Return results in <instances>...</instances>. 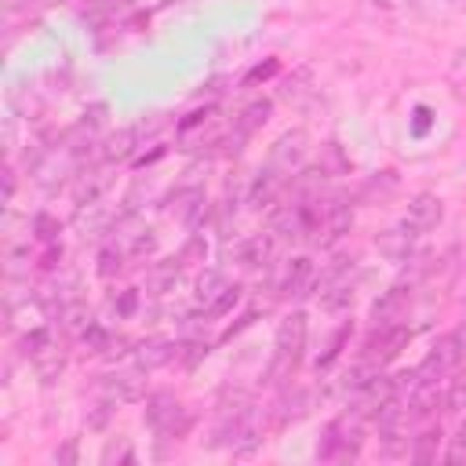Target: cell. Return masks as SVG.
I'll use <instances>...</instances> for the list:
<instances>
[{"instance_id": "obj_12", "label": "cell", "mask_w": 466, "mask_h": 466, "mask_svg": "<svg viewBox=\"0 0 466 466\" xmlns=\"http://www.w3.org/2000/svg\"><path fill=\"white\" fill-rule=\"evenodd\" d=\"M317 284V266L309 255H295L288 266H284V277H280V295L284 299H302L309 295Z\"/></svg>"}, {"instance_id": "obj_16", "label": "cell", "mask_w": 466, "mask_h": 466, "mask_svg": "<svg viewBox=\"0 0 466 466\" xmlns=\"http://www.w3.org/2000/svg\"><path fill=\"white\" fill-rule=\"evenodd\" d=\"M273 251H277V237L273 233H255V237L237 244V262L244 269H266L273 262Z\"/></svg>"}, {"instance_id": "obj_22", "label": "cell", "mask_w": 466, "mask_h": 466, "mask_svg": "<svg viewBox=\"0 0 466 466\" xmlns=\"http://www.w3.org/2000/svg\"><path fill=\"white\" fill-rule=\"evenodd\" d=\"M317 295H320V309H328V313H342V309L353 306V280H350V277H346V280H335V284L320 288Z\"/></svg>"}, {"instance_id": "obj_31", "label": "cell", "mask_w": 466, "mask_h": 466, "mask_svg": "<svg viewBox=\"0 0 466 466\" xmlns=\"http://www.w3.org/2000/svg\"><path fill=\"white\" fill-rule=\"evenodd\" d=\"M113 309H116V317H131L135 309H138V291L131 288V291H120L116 299H113Z\"/></svg>"}, {"instance_id": "obj_24", "label": "cell", "mask_w": 466, "mask_h": 466, "mask_svg": "<svg viewBox=\"0 0 466 466\" xmlns=\"http://www.w3.org/2000/svg\"><path fill=\"white\" fill-rule=\"evenodd\" d=\"M226 288H229V280H226L218 269H208V273L197 280V306H200V309H208V306H211Z\"/></svg>"}, {"instance_id": "obj_28", "label": "cell", "mask_w": 466, "mask_h": 466, "mask_svg": "<svg viewBox=\"0 0 466 466\" xmlns=\"http://www.w3.org/2000/svg\"><path fill=\"white\" fill-rule=\"evenodd\" d=\"M237 302H240V288H237V284H229V288H226V291H222V295H218V299H215V302H211L204 313L215 320V317H226V313L237 306Z\"/></svg>"}, {"instance_id": "obj_1", "label": "cell", "mask_w": 466, "mask_h": 466, "mask_svg": "<svg viewBox=\"0 0 466 466\" xmlns=\"http://www.w3.org/2000/svg\"><path fill=\"white\" fill-rule=\"evenodd\" d=\"M306 339H309V317L302 309H291L273 335V360L266 368V382H284L295 375V368L302 364L306 353Z\"/></svg>"}, {"instance_id": "obj_25", "label": "cell", "mask_w": 466, "mask_h": 466, "mask_svg": "<svg viewBox=\"0 0 466 466\" xmlns=\"http://www.w3.org/2000/svg\"><path fill=\"white\" fill-rule=\"evenodd\" d=\"M124 258H127V255H124V248H120V244H113V240H109V244H102V251H98V277L113 280V277L124 269Z\"/></svg>"}, {"instance_id": "obj_32", "label": "cell", "mask_w": 466, "mask_h": 466, "mask_svg": "<svg viewBox=\"0 0 466 466\" xmlns=\"http://www.w3.org/2000/svg\"><path fill=\"white\" fill-rule=\"evenodd\" d=\"M444 459H448V462H455V466H459V462H466V433H462V430L451 437V444H448V455H444Z\"/></svg>"}, {"instance_id": "obj_29", "label": "cell", "mask_w": 466, "mask_h": 466, "mask_svg": "<svg viewBox=\"0 0 466 466\" xmlns=\"http://www.w3.org/2000/svg\"><path fill=\"white\" fill-rule=\"evenodd\" d=\"M346 339H350V324H342L335 335H331V342H328V350H324V357H317V368H328L339 353H342V346H346Z\"/></svg>"}, {"instance_id": "obj_8", "label": "cell", "mask_w": 466, "mask_h": 466, "mask_svg": "<svg viewBox=\"0 0 466 466\" xmlns=\"http://www.w3.org/2000/svg\"><path fill=\"white\" fill-rule=\"evenodd\" d=\"M462 364V350L455 342V335H441L433 342V350L426 353V360L415 368V379H426V382H444L455 368Z\"/></svg>"}, {"instance_id": "obj_17", "label": "cell", "mask_w": 466, "mask_h": 466, "mask_svg": "<svg viewBox=\"0 0 466 466\" xmlns=\"http://www.w3.org/2000/svg\"><path fill=\"white\" fill-rule=\"evenodd\" d=\"M408 306H411V284H397V288H390L379 302H375V324H400L404 320V313H408Z\"/></svg>"}, {"instance_id": "obj_7", "label": "cell", "mask_w": 466, "mask_h": 466, "mask_svg": "<svg viewBox=\"0 0 466 466\" xmlns=\"http://www.w3.org/2000/svg\"><path fill=\"white\" fill-rule=\"evenodd\" d=\"M408 339H411V331H408L404 324H375V331H371L368 342H364V357H360V360L382 368V364H390V360L408 346Z\"/></svg>"}, {"instance_id": "obj_11", "label": "cell", "mask_w": 466, "mask_h": 466, "mask_svg": "<svg viewBox=\"0 0 466 466\" xmlns=\"http://www.w3.org/2000/svg\"><path fill=\"white\" fill-rule=\"evenodd\" d=\"M269 113H273V102L269 98H255V102H248L244 109H240V116H233V131H229V146H226V153H240L244 149V142L269 120Z\"/></svg>"}, {"instance_id": "obj_27", "label": "cell", "mask_w": 466, "mask_h": 466, "mask_svg": "<svg viewBox=\"0 0 466 466\" xmlns=\"http://www.w3.org/2000/svg\"><path fill=\"white\" fill-rule=\"evenodd\" d=\"M444 404H448V411L466 415V375H455V379H451V386H448V393H444Z\"/></svg>"}, {"instance_id": "obj_39", "label": "cell", "mask_w": 466, "mask_h": 466, "mask_svg": "<svg viewBox=\"0 0 466 466\" xmlns=\"http://www.w3.org/2000/svg\"><path fill=\"white\" fill-rule=\"evenodd\" d=\"M4 4H7V7H15V0H4Z\"/></svg>"}, {"instance_id": "obj_26", "label": "cell", "mask_w": 466, "mask_h": 466, "mask_svg": "<svg viewBox=\"0 0 466 466\" xmlns=\"http://www.w3.org/2000/svg\"><path fill=\"white\" fill-rule=\"evenodd\" d=\"M29 226H33V233H36V240H40V244H55V240H58V233H62V226H58L47 211H36Z\"/></svg>"}, {"instance_id": "obj_2", "label": "cell", "mask_w": 466, "mask_h": 466, "mask_svg": "<svg viewBox=\"0 0 466 466\" xmlns=\"http://www.w3.org/2000/svg\"><path fill=\"white\" fill-rule=\"evenodd\" d=\"M360 444H364V415H357L353 408H346L339 419H331L320 433V444H317V459L324 462H346V459H357L360 455Z\"/></svg>"}, {"instance_id": "obj_36", "label": "cell", "mask_w": 466, "mask_h": 466, "mask_svg": "<svg viewBox=\"0 0 466 466\" xmlns=\"http://www.w3.org/2000/svg\"><path fill=\"white\" fill-rule=\"evenodd\" d=\"M73 459H76V444H73V441H69L62 451H55V462H73Z\"/></svg>"}, {"instance_id": "obj_38", "label": "cell", "mask_w": 466, "mask_h": 466, "mask_svg": "<svg viewBox=\"0 0 466 466\" xmlns=\"http://www.w3.org/2000/svg\"><path fill=\"white\" fill-rule=\"evenodd\" d=\"M459 66H462V73H466V55H459Z\"/></svg>"}, {"instance_id": "obj_33", "label": "cell", "mask_w": 466, "mask_h": 466, "mask_svg": "<svg viewBox=\"0 0 466 466\" xmlns=\"http://www.w3.org/2000/svg\"><path fill=\"white\" fill-rule=\"evenodd\" d=\"M280 66H277V58H269L266 66H255V69H248V76H244V84H255V80H269L273 73H277Z\"/></svg>"}, {"instance_id": "obj_21", "label": "cell", "mask_w": 466, "mask_h": 466, "mask_svg": "<svg viewBox=\"0 0 466 466\" xmlns=\"http://www.w3.org/2000/svg\"><path fill=\"white\" fill-rule=\"evenodd\" d=\"M178 269H182L178 255H175V258H164V262H157V266H149V273H146V288H149L153 295L171 291L175 280H178Z\"/></svg>"}, {"instance_id": "obj_30", "label": "cell", "mask_w": 466, "mask_h": 466, "mask_svg": "<svg viewBox=\"0 0 466 466\" xmlns=\"http://www.w3.org/2000/svg\"><path fill=\"white\" fill-rule=\"evenodd\" d=\"M204 251H208V248H204V237H189L186 248L178 251V262H182V266H193L197 258H204Z\"/></svg>"}, {"instance_id": "obj_3", "label": "cell", "mask_w": 466, "mask_h": 466, "mask_svg": "<svg viewBox=\"0 0 466 466\" xmlns=\"http://www.w3.org/2000/svg\"><path fill=\"white\" fill-rule=\"evenodd\" d=\"M22 353L29 357V364L40 375L44 386H51L62 375V368H66V350H62V342L55 339V331L47 324L22 331Z\"/></svg>"}, {"instance_id": "obj_23", "label": "cell", "mask_w": 466, "mask_h": 466, "mask_svg": "<svg viewBox=\"0 0 466 466\" xmlns=\"http://www.w3.org/2000/svg\"><path fill=\"white\" fill-rule=\"evenodd\" d=\"M411 244H415V237H411L404 226H397V229H386V233L379 237V248H382V255H390L393 262H408V255H411Z\"/></svg>"}, {"instance_id": "obj_35", "label": "cell", "mask_w": 466, "mask_h": 466, "mask_svg": "<svg viewBox=\"0 0 466 466\" xmlns=\"http://www.w3.org/2000/svg\"><path fill=\"white\" fill-rule=\"evenodd\" d=\"M11 197H15V171L7 167L4 171V204H11Z\"/></svg>"}, {"instance_id": "obj_10", "label": "cell", "mask_w": 466, "mask_h": 466, "mask_svg": "<svg viewBox=\"0 0 466 466\" xmlns=\"http://www.w3.org/2000/svg\"><path fill=\"white\" fill-rule=\"evenodd\" d=\"M441 218H444V200H441L437 193H415V197L408 200V211H404L400 226L419 240V237H426L430 229H437Z\"/></svg>"}, {"instance_id": "obj_15", "label": "cell", "mask_w": 466, "mask_h": 466, "mask_svg": "<svg viewBox=\"0 0 466 466\" xmlns=\"http://www.w3.org/2000/svg\"><path fill=\"white\" fill-rule=\"evenodd\" d=\"M204 211H208V197H204L200 186H182V189H175V197H171V215H175L182 226L193 229V226L204 218Z\"/></svg>"}, {"instance_id": "obj_34", "label": "cell", "mask_w": 466, "mask_h": 466, "mask_svg": "<svg viewBox=\"0 0 466 466\" xmlns=\"http://www.w3.org/2000/svg\"><path fill=\"white\" fill-rule=\"evenodd\" d=\"M415 116H419V120H415V135H422V131L430 127V109H426V106H419V109H415Z\"/></svg>"}, {"instance_id": "obj_5", "label": "cell", "mask_w": 466, "mask_h": 466, "mask_svg": "<svg viewBox=\"0 0 466 466\" xmlns=\"http://www.w3.org/2000/svg\"><path fill=\"white\" fill-rule=\"evenodd\" d=\"M353 226V204L346 193H320L317 197V237L313 244L328 248L335 244L339 237H346Z\"/></svg>"}, {"instance_id": "obj_19", "label": "cell", "mask_w": 466, "mask_h": 466, "mask_svg": "<svg viewBox=\"0 0 466 466\" xmlns=\"http://www.w3.org/2000/svg\"><path fill=\"white\" fill-rule=\"evenodd\" d=\"M91 324H95V317H91V309H87L84 299H73V302L58 306V328H62L69 339H80Z\"/></svg>"}, {"instance_id": "obj_9", "label": "cell", "mask_w": 466, "mask_h": 466, "mask_svg": "<svg viewBox=\"0 0 466 466\" xmlns=\"http://www.w3.org/2000/svg\"><path fill=\"white\" fill-rule=\"evenodd\" d=\"M142 375L146 371H109V375H102L98 379V400L102 404H109V408H124V404H131V400H138L142 393H146V382H142Z\"/></svg>"}, {"instance_id": "obj_18", "label": "cell", "mask_w": 466, "mask_h": 466, "mask_svg": "<svg viewBox=\"0 0 466 466\" xmlns=\"http://www.w3.org/2000/svg\"><path fill=\"white\" fill-rule=\"evenodd\" d=\"M306 404H309V397H306L302 386H284L280 397H277V404L269 408V411H273V426L280 430V426L302 419V415H306Z\"/></svg>"}, {"instance_id": "obj_14", "label": "cell", "mask_w": 466, "mask_h": 466, "mask_svg": "<svg viewBox=\"0 0 466 466\" xmlns=\"http://www.w3.org/2000/svg\"><path fill=\"white\" fill-rule=\"evenodd\" d=\"M284 189H288V175H280L277 167L266 164V167H258V175H255V182H251V189H248V204H251L255 211L273 208Z\"/></svg>"}, {"instance_id": "obj_13", "label": "cell", "mask_w": 466, "mask_h": 466, "mask_svg": "<svg viewBox=\"0 0 466 466\" xmlns=\"http://www.w3.org/2000/svg\"><path fill=\"white\" fill-rule=\"evenodd\" d=\"M178 353H182V346L171 342V339H142V342L131 350V360H135L138 371H157V368L178 360Z\"/></svg>"}, {"instance_id": "obj_6", "label": "cell", "mask_w": 466, "mask_h": 466, "mask_svg": "<svg viewBox=\"0 0 466 466\" xmlns=\"http://www.w3.org/2000/svg\"><path fill=\"white\" fill-rule=\"evenodd\" d=\"M306 157H309V135L302 131V127H295V131H284L273 146H269V157H266V164L269 167H277L280 175H295V171H302V164H306Z\"/></svg>"}, {"instance_id": "obj_20", "label": "cell", "mask_w": 466, "mask_h": 466, "mask_svg": "<svg viewBox=\"0 0 466 466\" xmlns=\"http://www.w3.org/2000/svg\"><path fill=\"white\" fill-rule=\"evenodd\" d=\"M437 451H441V426H426L411 437V448H408L411 462H422V466L437 462Z\"/></svg>"}, {"instance_id": "obj_4", "label": "cell", "mask_w": 466, "mask_h": 466, "mask_svg": "<svg viewBox=\"0 0 466 466\" xmlns=\"http://www.w3.org/2000/svg\"><path fill=\"white\" fill-rule=\"evenodd\" d=\"M146 422L160 441H182L193 430V411L175 400L171 393H149L146 397Z\"/></svg>"}, {"instance_id": "obj_37", "label": "cell", "mask_w": 466, "mask_h": 466, "mask_svg": "<svg viewBox=\"0 0 466 466\" xmlns=\"http://www.w3.org/2000/svg\"><path fill=\"white\" fill-rule=\"evenodd\" d=\"M40 7H58V4H66V0H36Z\"/></svg>"}]
</instances>
